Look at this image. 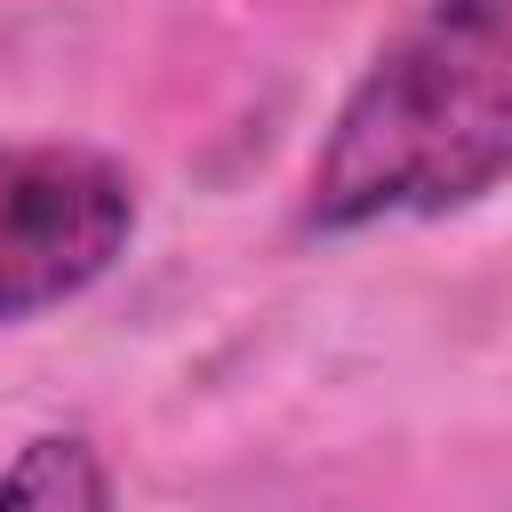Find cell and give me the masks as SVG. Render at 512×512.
Instances as JSON below:
<instances>
[{"instance_id": "cell-1", "label": "cell", "mask_w": 512, "mask_h": 512, "mask_svg": "<svg viewBox=\"0 0 512 512\" xmlns=\"http://www.w3.org/2000/svg\"><path fill=\"white\" fill-rule=\"evenodd\" d=\"M512 176V0H424L344 88L312 168L304 232L456 216Z\"/></svg>"}, {"instance_id": "cell-2", "label": "cell", "mask_w": 512, "mask_h": 512, "mask_svg": "<svg viewBox=\"0 0 512 512\" xmlns=\"http://www.w3.org/2000/svg\"><path fill=\"white\" fill-rule=\"evenodd\" d=\"M136 240V176L88 144H0V328L88 296Z\"/></svg>"}, {"instance_id": "cell-3", "label": "cell", "mask_w": 512, "mask_h": 512, "mask_svg": "<svg viewBox=\"0 0 512 512\" xmlns=\"http://www.w3.org/2000/svg\"><path fill=\"white\" fill-rule=\"evenodd\" d=\"M0 512H112V472L88 432H32L0 464Z\"/></svg>"}]
</instances>
